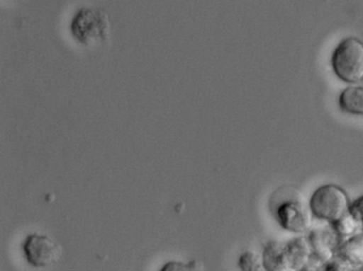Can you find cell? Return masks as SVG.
<instances>
[{"label": "cell", "mask_w": 363, "mask_h": 271, "mask_svg": "<svg viewBox=\"0 0 363 271\" xmlns=\"http://www.w3.org/2000/svg\"><path fill=\"white\" fill-rule=\"evenodd\" d=\"M348 213L363 226V195L350 202Z\"/></svg>", "instance_id": "cell-13"}, {"label": "cell", "mask_w": 363, "mask_h": 271, "mask_svg": "<svg viewBox=\"0 0 363 271\" xmlns=\"http://www.w3.org/2000/svg\"><path fill=\"white\" fill-rule=\"evenodd\" d=\"M275 219L284 230L295 234L308 232L312 226L309 207L298 200H286L279 203L275 209Z\"/></svg>", "instance_id": "cell-6"}, {"label": "cell", "mask_w": 363, "mask_h": 271, "mask_svg": "<svg viewBox=\"0 0 363 271\" xmlns=\"http://www.w3.org/2000/svg\"><path fill=\"white\" fill-rule=\"evenodd\" d=\"M160 271H195L194 264H186V263L178 262V260H171L165 263Z\"/></svg>", "instance_id": "cell-15"}, {"label": "cell", "mask_w": 363, "mask_h": 271, "mask_svg": "<svg viewBox=\"0 0 363 271\" xmlns=\"http://www.w3.org/2000/svg\"><path fill=\"white\" fill-rule=\"evenodd\" d=\"M323 271H354V268L341 258H337L327 263Z\"/></svg>", "instance_id": "cell-14"}, {"label": "cell", "mask_w": 363, "mask_h": 271, "mask_svg": "<svg viewBox=\"0 0 363 271\" xmlns=\"http://www.w3.org/2000/svg\"><path fill=\"white\" fill-rule=\"evenodd\" d=\"M337 103L344 113L363 116V86H350L344 88Z\"/></svg>", "instance_id": "cell-10"}, {"label": "cell", "mask_w": 363, "mask_h": 271, "mask_svg": "<svg viewBox=\"0 0 363 271\" xmlns=\"http://www.w3.org/2000/svg\"><path fill=\"white\" fill-rule=\"evenodd\" d=\"M239 266L242 271H267L261 255L252 251L244 252L241 254Z\"/></svg>", "instance_id": "cell-12"}, {"label": "cell", "mask_w": 363, "mask_h": 271, "mask_svg": "<svg viewBox=\"0 0 363 271\" xmlns=\"http://www.w3.org/2000/svg\"><path fill=\"white\" fill-rule=\"evenodd\" d=\"M261 258L267 271L286 270V243L269 241L263 248Z\"/></svg>", "instance_id": "cell-8"}, {"label": "cell", "mask_w": 363, "mask_h": 271, "mask_svg": "<svg viewBox=\"0 0 363 271\" xmlns=\"http://www.w3.org/2000/svg\"><path fill=\"white\" fill-rule=\"evenodd\" d=\"M333 73L342 81L357 84L363 81V42L358 38L342 40L331 54Z\"/></svg>", "instance_id": "cell-3"}, {"label": "cell", "mask_w": 363, "mask_h": 271, "mask_svg": "<svg viewBox=\"0 0 363 271\" xmlns=\"http://www.w3.org/2000/svg\"><path fill=\"white\" fill-rule=\"evenodd\" d=\"M72 37L84 47L105 43L110 35L109 16L99 8H80L69 25Z\"/></svg>", "instance_id": "cell-1"}, {"label": "cell", "mask_w": 363, "mask_h": 271, "mask_svg": "<svg viewBox=\"0 0 363 271\" xmlns=\"http://www.w3.org/2000/svg\"><path fill=\"white\" fill-rule=\"evenodd\" d=\"M333 226H335V231L341 237L342 241L348 238V237L354 236L358 233L363 232V226L358 221H356L350 215V213L346 214L339 221L333 224Z\"/></svg>", "instance_id": "cell-11"}, {"label": "cell", "mask_w": 363, "mask_h": 271, "mask_svg": "<svg viewBox=\"0 0 363 271\" xmlns=\"http://www.w3.org/2000/svg\"><path fill=\"white\" fill-rule=\"evenodd\" d=\"M25 258L35 268H45L60 260L62 249L60 243L48 235L33 233L23 243Z\"/></svg>", "instance_id": "cell-4"}, {"label": "cell", "mask_w": 363, "mask_h": 271, "mask_svg": "<svg viewBox=\"0 0 363 271\" xmlns=\"http://www.w3.org/2000/svg\"><path fill=\"white\" fill-rule=\"evenodd\" d=\"M311 258L312 250L308 238L295 237L286 243V262L288 270H301L310 264Z\"/></svg>", "instance_id": "cell-7"}, {"label": "cell", "mask_w": 363, "mask_h": 271, "mask_svg": "<svg viewBox=\"0 0 363 271\" xmlns=\"http://www.w3.org/2000/svg\"><path fill=\"white\" fill-rule=\"evenodd\" d=\"M337 254L339 258L352 265L354 268H363V232L343 239Z\"/></svg>", "instance_id": "cell-9"}, {"label": "cell", "mask_w": 363, "mask_h": 271, "mask_svg": "<svg viewBox=\"0 0 363 271\" xmlns=\"http://www.w3.org/2000/svg\"><path fill=\"white\" fill-rule=\"evenodd\" d=\"M350 200L347 192L337 184L318 186L309 200L312 216L318 221L335 224L348 213Z\"/></svg>", "instance_id": "cell-2"}, {"label": "cell", "mask_w": 363, "mask_h": 271, "mask_svg": "<svg viewBox=\"0 0 363 271\" xmlns=\"http://www.w3.org/2000/svg\"><path fill=\"white\" fill-rule=\"evenodd\" d=\"M308 241L312 250L311 260L318 264L326 265L335 258V253L339 251L341 245V237L335 231L333 224L325 222V224L311 226L308 231Z\"/></svg>", "instance_id": "cell-5"}, {"label": "cell", "mask_w": 363, "mask_h": 271, "mask_svg": "<svg viewBox=\"0 0 363 271\" xmlns=\"http://www.w3.org/2000/svg\"><path fill=\"white\" fill-rule=\"evenodd\" d=\"M299 271H320L318 270V265L312 264L311 262H310V264H308L307 266L303 267V269H301Z\"/></svg>", "instance_id": "cell-16"}]
</instances>
